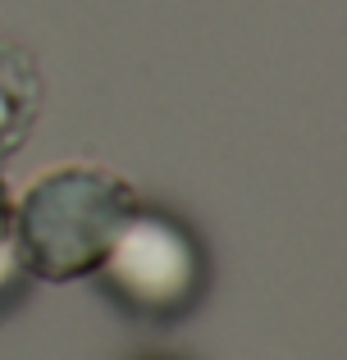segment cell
I'll use <instances>...</instances> for the list:
<instances>
[{
    "instance_id": "obj_1",
    "label": "cell",
    "mask_w": 347,
    "mask_h": 360,
    "mask_svg": "<svg viewBox=\"0 0 347 360\" xmlns=\"http://www.w3.org/2000/svg\"><path fill=\"white\" fill-rule=\"evenodd\" d=\"M142 205L133 183L101 165H64L42 174L14 205V233L32 278H92L124 219Z\"/></svg>"
},
{
    "instance_id": "obj_2",
    "label": "cell",
    "mask_w": 347,
    "mask_h": 360,
    "mask_svg": "<svg viewBox=\"0 0 347 360\" xmlns=\"http://www.w3.org/2000/svg\"><path fill=\"white\" fill-rule=\"evenodd\" d=\"M92 283L137 324H178L206 297L210 260L187 219L160 205H137L92 269Z\"/></svg>"
},
{
    "instance_id": "obj_3",
    "label": "cell",
    "mask_w": 347,
    "mask_h": 360,
    "mask_svg": "<svg viewBox=\"0 0 347 360\" xmlns=\"http://www.w3.org/2000/svg\"><path fill=\"white\" fill-rule=\"evenodd\" d=\"M42 115V73L23 46L0 37V160L18 155Z\"/></svg>"
},
{
    "instance_id": "obj_4",
    "label": "cell",
    "mask_w": 347,
    "mask_h": 360,
    "mask_svg": "<svg viewBox=\"0 0 347 360\" xmlns=\"http://www.w3.org/2000/svg\"><path fill=\"white\" fill-rule=\"evenodd\" d=\"M27 292H32V269H27L23 246H18V233H14V210H5L0 214V319L23 306Z\"/></svg>"
},
{
    "instance_id": "obj_5",
    "label": "cell",
    "mask_w": 347,
    "mask_h": 360,
    "mask_svg": "<svg viewBox=\"0 0 347 360\" xmlns=\"http://www.w3.org/2000/svg\"><path fill=\"white\" fill-rule=\"evenodd\" d=\"M0 210H14V201H9V192H5V183H0Z\"/></svg>"
},
{
    "instance_id": "obj_6",
    "label": "cell",
    "mask_w": 347,
    "mask_h": 360,
    "mask_svg": "<svg viewBox=\"0 0 347 360\" xmlns=\"http://www.w3.org/2000/svg\"><path fill=\"white\" fill-rule=\"evenodd\" d=\"M156 360H170V356H156Z\"/></svg>"
}]
</instances>
